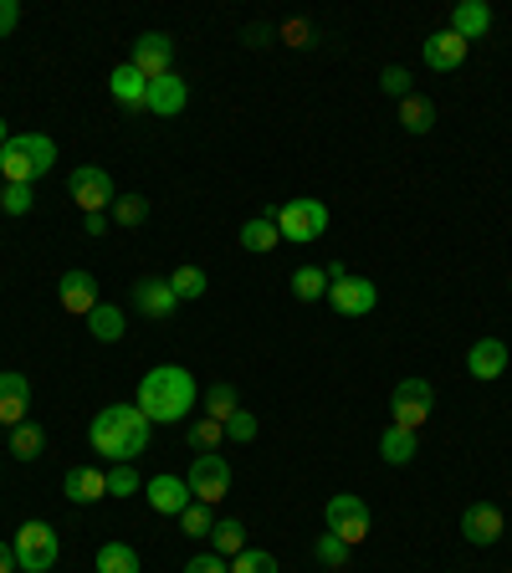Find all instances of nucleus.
Listing matches in <instances>:
<instances>
[{
	"label": "nucleus",
	"instance_id": "nucleus-45",
	"mask_svg": "<svg viewBox=\"0 0 512 573\" xmlns=\"http://www.w3.org/2000/svg\"><path fill=\"white\" fill-rule=\"evenodd\" d=\"M82 231H88V236H103V231H109V215H82Z\"/></svg>",
	"mask_w": 512,
	"mask_h": 573
},
{
	"label": "nucleus",
	"instance_id": "nucleus-41",
	"mask_svg": "<svg viewBox=\"0 0 512 573\" xmlns=\"http://www.w3.org/2000/svg\"><path fill=\"white\" fill-rule=\"evenodd\" d=\"M379 88H385L390 98H400V103H405V98H410V72H405V68H385Z\"/></svg>",
	"mask_w": 512,
	"mask_h": 573
},
{
	"label": "nucleus",
	"instance_id": "nucleus-38",
	"mask_svg": "<svg viewBox=\"0 0 512 573\" xmlns=\"http://www.w3.org/2000/svg\"><path fill=\"white\" fill-rule=\"evenodd\" d=\"M31 205H37L31 185H6V190H0V211H6V215H31Z\"/></svg>",
	"mask_w": 512,
	"mask_h": 573
},
{
	"label": "nucleus",
	"instance_id": "nucleus-25",
	"mask_svg": "<svg viewBox=\"0 0 512 573\" xmlns=\"http://www.w3.org/2000/svg\"><path fill=\"white\" fill-rule=\"evenodd\" d=\"M242 246L246 252H277V246H283V231H277V221H272V215H252V221H246L242 226Z\"/></svg>",
	"mask_w": 512,
	"mask_h": 573
},
{
	"label": "nucleus",
	"instance_id": "nucleus-17",
	"mask_svg": "<svg viewBox=\"0 0 512 573\" xmlns=\"http://www.w3.org/2000/svg\"><path fill=\"white\" fill-rule=\"evenodd\" d=\"M144 497H149V507H154L160 518H180V512L195 502L185 477H154V481H144Z\"/></svg>",
	"mask_w": 512,
	"mask_h": 573
},
{
	"label": "nucleus",
	"instance_id": "nucleus-11",
	"mask_svg": "<svg viewBox=\"0 0 512 573\" xmlns=\"http://www.w3.org/2000/svg\"><path fill=\"white\" fill-rule=\"evenodd\" d=\"M129 68H139L149 82L164 78V72H175V41L164 37V31H144L134 41V57H129Z\"/></svg>",
	"mask_w": 512,
	"mask_h": 573
},
{
	"label": "nucleus",
	"instance_id": "nucleus-5",
	"mask_svg": "<svg viewBox=\"0 0 512 573\" xmlns=\"http://www.w3.org/2000/svg\"><path fill=\"white\" fill-rule=\"evenodd\" d=\"M328 307L344 318H369L379 307V287L369 277H354L344 267H328Z\"/></svg>",
	"mask_w": 512,
	"mask_h": 573
},
{
	"label": "nucleus",
	"instance_id": "nucleus-44",
	"mask_svg": "<svg viewBox=\"0 0 512 573\" xmlns=\"http://www.w3.org/2000/svg\"><path fill=\"white\" fill-rule=\"evenodd\" d=\"M16 27H21V6H16V0H0V37H11Z\"/></svg>",
	"mask_w": 512,
	"mask_h": 573
},
{
	"label": "nucleus",
	"instance_id": "nucleus-16",
	"mask_svg": "<svg viewBox=\"0 0 512 573\" xmlns=\"http://www.w3.org/2000/svg\"><path fill=\"white\" fill-rule=\"evenodd\" d=\"M57 303L68 307L72 318H88L98 307V277L93 272H62V282H57Z\"/></svg>",
	"mask_w": 512,
	"mask_h": 573
},
{
	"label": "nucleus",
	"instance_id": "nucleus-39",
	"mask_svg": "<svg viewBox=\"0 0 512 573\" xmlns=\"http://www.w3.org/2000/svg\"><path fill=\"white\" fill-rule=\"evenodd\" d=\"M190 440H195L201 451H211V446H221V440H226V426L205 415V420H195V426H190Z\"/></svg>",
	"mask_w": 512,
	"mask_h": 573
},
{
	"label": "nucleus",
	"instance_id": "nucleus-35",
	"mask_svg": "<svg viewBox=\"0 0 512 573\" xmlns=\"http://www.w3.org/2000/svg\"><path fill=\"white\" fill-rule=\"evenodd\" d=\"M313 553H318V563H328V569H344L354 548L344 543V538H338V533H324V538H318V543H313Z\"/></svg>",
	"mask_w": 512,
	"mask_h": 573
},
{
	"label": "nucleus",
	"instance_id": "nucleus-46",
	"mask_svg": "<svg viewBox=\"0 0 512 573\" xmlns=\"http://www.w3.org/2000/svg\"><path fill=\"white\" fill-rule=\"evenodd\" d=\"M21 563H16V548L11 543H0V573H16Z\"/></svg>",
	"mask_w": 512,
	"mask_h": 573
},
{
	"label": "nucleus",
	"instance_id": "nucleus-4",
	"mask_svg": "<svg viewBox=\"0 0 512 573\" xmlns=\"http://www.w3.org/2000/svg\"><path fill=\"white\" fill-rule=\"evenodd\" d=\"M16 563H21V573H52L57 553H62V538H57L52 522H21V533H16Z\"/></svg>",
	"mask_w": 512,
	"mask_h": 573
},
{
	"label": "nucleus",
	"instance_id": "nucleus-32",
	"mask_svg": "<svg viewBox=\"0 0 512 573\" xmlns=\"http://www.w3.org/2000/svg\"><path fill=\"white\" fill-rule=\"evenodd\" d=\"M236 410H242V400H236V385H211V389H205V415H211V420H221V426H226Z\"/></svg>",
	"mask_w": 512,
	"mask_h": 573
},
{
	"label": "nucleus",
	"instance_id": "nucleus-23",
	"mask_svg": "<svg viewBox=\"0 0 512 573\" xmlns=\"http://www.w3.org/2000/svg\"><path fill=\"white\" fill-rule=\"evenodd\" d=\"M420 451V436L416 430H400V426H385V436H379V456L390 461V467H410Z\"/></svg>",
	"mask_w": 512,
	"mask_h": 573
},
{
	"label": "nucleus",
	"instance_id": "nucleus-33",
	"mask_svg": "<svg viewBox=\"0 0 512 573\" xmlns=\"http://www.w3.org/2000/svg\"><path fill=\"white\" fill-rule=\"evenodd\" d=\"M113 226H123V231H134V226H144L149 221V201L144 195H119L113 201V215H109Z\"/></svg>",
	"mask_w": 512,
	"mask_h": 573
},
{
	"label": "nucleus",
	"instance_id": "nucleus-10",
	"mask_svg": "<svg viewBox=\"0 0 512 573\" xmlns=\"http://www.w3.org/2000/svg\"><path fill=\"white\" fill-rule=\"evenodd\" d=\"M185 481H190V497H195V502L216 507L221 497L231 492V461L226 456H216V451H201L195 461H190Z\"/></svg>",
	"mask_w": 512,
	"mask_h": 573
},
{
	"label": "nucleus",
	"instance_id": "nucleus-40",
	"mask_svg": "<svg viewBox=\"0 0 512 573\" xmlns=\"http://www.w3.org/2000/svg\"><path fill=\"white\" fill-rule=\"evenodd\" d=\"M226 440H256V415L252 410H236L226 420Z\"/></svg>",
	"mask_w": 512,
	"mask_h": 573
},
{
	"label": "nucleus",
	"instance_id": "nucleus-24",
	"mask_svg": "<svg viewBox=\"0 0 512 573\" xmlns=\"http://www.w3.org/2000/svg\"><path fill=\"white\" fill-rule=\"evenodd\" d=\"M123 328H129V318H123V307H113V303H98L93 313H88V334H93L98 344H119Z\"/></svg>",
	"mask_w": 512,
	"mask_h": 573
},
{
	"label": "nucleus",
	"instance_id": "nucleus-8",
	"mask_svg": "<svg viewBox=\"0 0 512 573\" xmlns=\"http://www.w3.org/2000/svg\"><path fill=\"white\" fill-rule=\"evenodd\" d=\"M324 522H328V533H338L349 548H359L369 538V502L354 492H338V497H328Z\"/></svg>",
	"mask_w": 512,
	"mask_h": 573
},
{
	"label": "nucleus",
	"instance_id": "nucleus-34",
	"mask_svg": "<svg viewBox=\"0 0 512 573\" xmlns=\"http://www.w3.org/2000/svg\"><path fill=\"white\" fill-rule=\"evenodd\" d=\"M180 528H185V538H211L216 533V512L205 502H190L185 512H180Z\"/></svg>",
	"mask_w": 512,
	"mask_h": 573
},
{
	"label": "nucleus",
	"instance_id": "nucleus-6",
	"mask_svg": "<svg viewBox=\"0 0 512 573\" xmlns=\"http://www.w3.org/2000/svg\"><path fill=\"white\" fill-rule=\"evenodd\" d=\"M277 231H283V241H297V246H308V241H318L328 231V205L313 201V195H297V201L277 205Z\"/></svg>",
	"mask_w": 512,
	"mask_h": 573
},
{
	"label": "nucleus",
	"instance_id": "nucleus-43",
	"mask_svg": "<svg viewBox=\"0 0 512 573\" xmlns=\"http://www.w3.org/2000/svg\"><path fill=\"white\" fill-rule=\"evenodd\" d=\"M313 27H308V21H287V27H283V41H287V47H313Z\"/></svg>",
	"mask_w": 512,
	"mask_h": 573
},
{
	"label": "nucleus",
	"instance_id": "nucleus-30",
	"mask_svg": "<svg viewBox=\"0 0 512 573\" xmlns=\"http://www.w3.org/2000/svg\"><path fill=\"white\" fill-rule=\"evenodd\" d=\"M211 538H216V553L226 563L236 559V553H246V528L236 518H216V533H211Z\"/></svg>",
	"mask_w": 512,
	"mask_h": 573
},
{
	"label": "nucleus",
	"instance_id": "nucleus-48",
	"mask_svg": "<svg viewBox=\"0 0 512 573\" xmlns=\"http://www.w3.org/2000/svg\"><path fill=\"white\" fill-rule=\"evenodd\" d=\"M6 139H11V129H6V119H0V149H6Z\"/></svg>",
	"mask_w": 512,
	"mask_h": 573
},
{
	"label": "nucleus",
	"instance_id": "nucleus-42",
	"mask_svg": "<svg viewBox=\"0 0 512 573\" xmlns=\"http://www.w3.org/2000/svg\"><path fill=\"white\" fill-rule=\"evenodd\" d=\"M185 573H231V563L221 553H201V559H190Z\"/></svg>",
	"mask_w": 512,
	"mask_h": 573
},
{
	"label": "nucleus",
	"instance_id": "nucleus-2",
	"mask_svg": "<svg viewBox=\"0 0 512 573\" xmlns=\"http://www.w3.org/2000/svg\"><path fill=\"white\" fill-rule=\"evenodd\" d=\"M195 400H201V389H195V379H190V369H180V364H160V369H149L144 379H139V410L149 415V426H175V420H185L190 410H195Z\"/></svg>",
	"mask_w": 512,
	"mask_h": 573
},
{
	"label": "nucleus",
	"instance_id": "nucleus-12",
	"mask_svg": "<svg viewBox=\"0 0 512 573\" xmlns=\"http://www.w3.org/2000/svg\"><path fill=\"white\" fill-rule=\"evenodd\" d=\"M175 307H180V297H175V287H170V277H139L134 282V313L139 318H175Z\"/></svg>",
	"mask_w": 512,
	"mask_h": 573
},
{
	"label": "nucleus",
	"instance_id": "nucleus-3",
	"mask_svg": "<svg viewBox=\"0 0 512 573\" xmlns=\"http://www.w3.org/2000/svg\"><path fill=\"white\" fill-rule=\"evenodd\" d=\"M57 164V144L47 134H11L0 149V174L6 185H37L41 174H52Z\"/></svg>",
	"mask_w": 512,
	"mask_h": 573
},
{
	"label": "nucleus",
	"instance_id": "nucleus-22",
	"mask_svg": "<svg viewBox=\"0 0 512 573\" xmlns=\"http://www.w3.org/2000/svg\"><path fill=\"white\" fill-rule=\"evenodd\" d=\"M451 31H457L461 41H477L492 31V6L487 0H461L457 11H451Z\"/></svg>",
	"mask_w": 512,
	"mask_h": 573
},
{
	"label": "nucleus",
	"instance_id": "nucleus-28",
	"mask_svg": "<svg viewBox=\"0 0 512 573\" xmlns=\"http://www.w3.org/2000/svg\"><path fill=\"white\" fill-rule=\"evenodd\" d=\"M98 573H139V553L113 538V543L98 548Z\"/></svg>",
	"mask_w": 512,
	"mask_h": 573
},
{
	"label": "nucleus",
	"instance_id": "nucleus-9",
	"mask_svg": "<svg viewBox=\"0 0 512 573\" xmlns=\"http://www.w3.org/2000/svg\"><path fill=\"white\" fill-rule=\"evenodd\" d=\"M68 195H72V205H82V215H109L113 201H119L109 170H98V164H82V170L68 174Z\"/></svg>",
	"mask_w": 512,
	"mask_h": 573
},
{
	"label": "nucleus",
	"instance_id": "nucleus-27",
	"mask_svg": "<svg viewBox=\"0 0 512 573\" xmlns=\"http://www.w3.org/2000/svg\"><path fill=\"white\" fill-rule=\"evenodd\" d=\"M41 451H47V430L31 426V420H21V426L11 430V456L16 461H37Z\"/></svg>",
	"mask_w": 512,
	"mask_h": 573
},
{
	"label": "nucleus",
	"instance_id": "nucleus-29",
	"mask_svg": "<svg viewBox=\"0 0 512 573\" xmlns=\"http://www.w3.org/2000/svg\"><path fill=\"white\" fill-rule=\"evenodd\" d=\"M293 293H297V303H318V297H328V267H297Z\"/></svg>",
	"mask_w": 512,
	"mask_h": 573
},
{
	"label": "nucleus",
	"instance_id": "nucleus-7",
	"mask_svg": "<svg viewBox=\"0 0 512 573\" xmlns=\"http://www.w3.org/2000/svg\"><path fill=\"white\" fill-rule=\"evenodd\" d=\"M431 405H436V389L426 385V379H400L390 395V426L416 430L420 436V426L431 420Z\"/></svg>",
	"mask_w": 512,
	"mask_h": 573
},
{
	"label": "nucleus",
	"instance_id": "nucleus-49",
	"mask_svg": "<svg viewBox=\"0 0 512 573\" xmlns=\"http://www.w3.org/2000/svg\"><path fill=\"white\" fill-rule=\"evenodd\" d=\"M508 287H512V282H508Z\"/></svg>",
	"mask_w": 512,
	"mask_h": 573
},
{
	"label": "nucleus",
	"instance_id": "nucleus-37",
	"mask_svg": "<svg viewBox=\"0 0 512 573\" xmlns=\"http://www.w3.org/2000/svg\"><path fill=\"white\" fill-rule=\"evenodd\" d=\"M231 573H277V559H272V553H262V548H246V553H236V559H231Z\"/></svg>",
	"mask_w": 512,
	"mask_h": 573
},
{
	"label": "nucleus",
	"instance_id": "nucleus-20",
	"mask_svg": "<svg viewBox=\"0 0 512 573\" xmlns=\"http://www.w3.org/2000/svg\"><path fill=\"white\" fill-rule=\"evenodd\" d=\"M62 492H68V502H78V507L98 502V497H109V471H93V467H72L68 477H62Z\"/></svg>",
	"mask_w": 512,
	"mask_h": 573
},
{
	"label": "nucleus",
	"instance_id": "nucleus-13",
	"mask_svg": "<svg viewBox=\"0 0 512 573\" xmlns=\"http://www.w3.org/2000/svg\"><path fill=\"white\" fill-rule=\"evenodd\" d=\"M502 528H508V518H502V507H498V502H472L467 512H461V538H467L472 548L498 543Z\"/></svg>",
	"mask_w": 512,
	"mask_h": 573
},
{
	"label": "nucleus",
	"instance_id": "nucleus-18",
	"mask_svg": "<svg viewBox=\"0 0 512 573\" xmlns=\"http://www.w3.org/2000/svg\"><path fill=\"white\" fill-rule=\"evenodd\" d=\"M27 410H31V379L27 374H0V426L6 430H16L21 420H27Z\"/></svg>",
	"mask_w": 512,
	"mask_h": 573
},
{
	"label": "nucleus",
	"instance_id": "nucleus-15",
	"mask_svg": "<svg viewBox=\"0 0 512 573\" xmlns=\"http://www.w3.org/2000/svg\"><path fill=\"white\" fill-rule=\"evenodd\" d=\"M185 103H190V88H185V78L180 72H164V78H154L149 82V113L154 119H180L185 113Z\"/></svg>",
	"mask_w": 512,
	"mask_h": 573
},
{
	"label": "nucleus",
	"instance_id": "nucleus-47",
	"mask_svg": "<svg viewBox=\"0 0 512 573\" xmlns=\"http://www.w3.org/2000/svg\"><path fill=\"white\" fill-rule=\"evenodd\" d=\"M246 47H272V31L267 27H252V31H246Z\"/></svg>",
	"mask_w": 512,
	"mask_h": 573
},
{
	"label": "nucleus",
	"instance_id": "nucleus-36",
	"mask_svg": "<svg viewBox=\"0 0 512 573\" xmlns=\"http://www.w3.org/2000/svg\"><path fill=\"white\" fill-rule=\"evenodd\" d=\"M134 492H144V477L134 471V461L113 467V471H109V497H134Z\"/></svg>",
	"mask_w": 512,
	"mask_h": 573
},
{
	"label": "nucleus",
	"instance_id": "nucleus-31",
	"mask_svg": "<svg viewBox=\"0 0 512 573\" xmlns=\"http://www.w3.org/2000/svg\"><path fill=\"white\" fill-rule=\"evenodd\" d=\"M170 287H175L180 303H201L211 282H205V272H201V267H175V272H170Z\"/></svg>",
	"mask_w": 512,
	"mask_h": 573
},
{
	"label": "nucleus",
	"instance_id": "nucleus-19",
	"mask_svg": "<svg viewBox=\"0 0 512 573\" xmlns=\"http://www.w3.org/2000/svg\"><path fill=\"white\" fill-rule=\"evenodd\" d=\"M502 369H508V344H502V338H477L472 354H467V374L487 385V379H498Z\"/></svg>",
	"mask_w": 512,
	"mask_h": 573
},
{
	"label": "nucleus",
	"instance_id": "nucleus-14",
	"mask_svg": "<svg viewBox=\"0 0 512 573\" xmlns=\"http://www.w3.org/2000/svg\"><path fill=\"white\" fill-rule=\"evenodd\" d=\"M472 52V41H461L457 31H431V37L420 41V57H426V68L431 72H457Z\"/></svg>",
	"mask_w": 512,
	"mask_h": 573
},
{
	"label": "nucleus",
	"instance_id": "nucleus-21",
	"mask_svg": "<svg viewBox=\"0 0 512 573\" xmlns=\"http://www.w3.org/2000/svg\"><path fill=\"white\" fill-rule=\"evenodd\" d=\"M109 93H113V103L119 108H144L149 103V78L139 68H129V62H123V68H113V78H109Z\"/></svg>",
	"mask_w": 512,
	"mask_h": 573
},
{
	"label": "nucleus",
	"instance_id": "nucleus-26",
	"mask_svg": "<svg viewBox=\"0 0 512 573\" xmlns=\"http://www.w3.org/2000/svg\"><path fill=\"white\" fill-rule=\"evenodd\" d=\"M400 129L405 134H431L436 129V103L431 98H416V93L405 98L400 103Z\"/></svg>",
	"mask_w": 512,
	"mask_h": 573
},
{
	"label": "nucleus",
	"instance_id": "nucleus-1",
	"mask_svg": "<svg viewBox=\"0 0 512 573\" xmlns=\"http://www.w3.org/2000/svg\"><path fill=\"white\" fill-rule=\"evenodd\" d=\"M149 436H154V426H149V415L139 410V405H103V410L93 415V430H88L93 451L109 456L113 467L139 461V456L149 451Z\"/></svg>",
	"mask_w": 512,
	"mask_h": 573
}]
</instances>
